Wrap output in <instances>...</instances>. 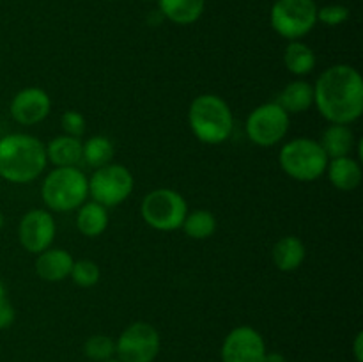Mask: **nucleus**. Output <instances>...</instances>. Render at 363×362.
Returning a JSON list of instances; mask_svg holds the SVG:
<instances>
[{
    "instance_id": "22",
    "label": "nucleus",
    "mask_w": 363,
    "mask_h": 362,
    "mask_svg": "<svg viewBox=\"0 0 363 362\" xmlns=\"http://www.w3.org/2000/svg\"><path fill=\"white\" fill-rule=\"evenodd\" d=\"M284 64H286L289 73L301 78L314 71L318 59H315L314 50H312L307 43L298 39V41L287 43L286 50H284Z\"/></svg>"
},
{
    "instance_id": "21",
    "label": "nucleus",
    "mask_w": 363,
    "mask_h": 362,
    "mask_svg": "<svg viewBox=\"0 0 363 362\" xmlns=\"http://www.w3.org/2000/svg\"><path fill=\"white\" fill-rule=\"evenodd\" d=\"M108 208L101 206L99 202L91 201L84 202L77 209V229L85 238H98L108 227Z\"/></svg>"
},
{
    "instance_id": "33",
    "label": "nucleus",
    "mask_w": 363,
    "mask_h": 362,
    "mask_svg": "<svg viewBox=\"0 0 363 362\" xmlns=\"http://www.w3.org/2000/svg\"><path fill=\"white\" fill-rule=\"evenodd\" d=\"M4 222H6V219H4V213L0 212V229H2V227H4Z\"/></svg>"
},
{
    "instance_id": "32",
    "label": "nucleus",
    "mask_w": 363,
    "mask_h": 362,
    "mask_svg": "<svg viewBox=\"0 0 363 362\" xmlns=\"http://www.w3.org/2000/svg\"><path fill=\"white\" fill-rule=\"evenodd\" d=\"M4 298H7V290H6V284L0 280V300H4Z\"/></svg>"
},
{
    "instance_id": "5",
    "label": "nucleus",
    "mask_w": 363,
    "mask_h": 362,
    "mask_svg": "<svg viewBox=\"0 0 363 362\" xmlns=\"http://www.w3.org/2000/svg\"><path fill=\"white\" fill-rule=\"evenodd\" d=\"M279 163L284 172L301 183H312L326 172L328 156L319 141L296 137L280 148Z\"/></svg>"
},
{
    "instance_id": "27",
    "label": "nucleus",
    "mask_w": 363,
    "mask_h": 362,
    "mask_svg": "<svg viewBox=\"0 0 363 362\" xmlns=\"http://www.w3.org/2000/svg\"><path fill=\"white\" fill-rule=\"evenodd\" d=\"M350 20V7L342 4H328V6L318 7V21L326 27H339Z\"/></svg>"
},
{
    "instance_id": "23",
    "label": "nucleus",
    "mask_w": 363,
    "mask_h": 362,
    "mask_svg": "<svg viewBox=\"0 0 363 362\" xmlns=\"http://www.w3.org/2000/svg\"><path fill=\"white\" fill-rule=\"evenodd\" d=\"M113 158V144L105 135H94L82 142V162L87 163L92 169L106 165Z\"/></svg>"
},
{
    "instance_id": "24",
    "label": "nucleus",
    "mask_w": 363,
    "mask_h": 362,
    "mask_svg": "<svg viewBox=\"0 0 363 362\" xmlns=\"http://www.w3.org/2000/svg\"><path fill=\"white\" fill-rule=\"evenodd\" d=\"M216 227H218L216 216L209 209H195L186 213L181 229L194 240H208L216 233Z\"/></svg>"
},
{
    "instance_id": "3",
    "label": "nucleus",
    "mask_w": 363,
    "mask_h": 362,
    "mask_svg": "<svg viewBox=\"0 0 363 362\" xmlns=\"http://www.w3.org/2000/svg\"><path fill=\"white\" fill-rule=\"evenodd\" d=\"M188 124L202 144L218 146L233 135L234 114L222 96L201 94L190 103Z\"/></svg>"
},
{
    "instance_id": "19",
    "label": "nucleus",
    "mask_w": 363,
    "mask_h": 362,
    "mask_svg": "<svg viewBox=\"0 0 363 362\" xmlns=\"http://www.w3.org/2000/svg\"><path fill=\"white\" fill-rule=\"evenodd\" d=\"M319 144L325 149L328 160L340 158V156H351L357 146V137L350 124H330L323 131Z\"/></svg>"
},
{
    "instance_id": "29",
    "label": "nucleus",
    "mask_w": 363,
    "mask_h": 362,
    "mask_svg": "<svg viewBox=\"0 0 363 362\" xmlns=\"http://www.w3.org/2000/svg\"><path fill=\"white\" fill-rule=\"evenodd\" d=\"M14 318H16V311H14V305L11 304L9 298L0 300V330L9 329L14 323Z\"/></svg>"
},
{
    "instance_id": "8",
    "label": "nucleus",
    "mask_w": 363,
    "mask_h": 362,
    "mask_svg": "<svg viewBox=\"0 0 363 362\" xmlns=\"http://www.w3.org/2000/svg\"><path fill=\"white\" fill-rule=\"evenodd\" d=\"M135 177L126 165L106 163L94 169L89 177V195L92 201L99 202L105 208L119 206L133 194Z\"/></svg>"
},
{
    "instance_id": "6",
    "label": "nucleus",
    "mask_w": 363,
    "mask_h": 362,
    "mask_svg": "<svg viewBox=\"0 0 363 362\" xmlns=\"http://www.w3.org/2000/svg\"><path fill=\"white\" fill-rule=\"evenodd\" d=\"M188 213V202L174 188H156L145 194L140 204V215L151 229L172 233L183 227Z\"/></svg>"
},
{
    "instance_id": "26",
    "label": "nucleus",
    "mask_w": 363,
    "mask_h": 362,
    "mask_svg": "<svg viewBox=\"0 0 363 362\" xmlns=\"http://www.w3.org/2000/svg\"><path fill=\"white\" fill-rule=\"evenodd\" d=\"M69 277L77 286L92 287L101 279V270H99L98 263L92 259H78L73 263Z\"/></svg>"
},
{
    "instance_id": "25",
    "label": "nucleus",
    "mask_w": 363,
    "mask_h": 362,
    "mask_svg": "<svg viewBox=\"0 0 363 362\" xmlns=\"http://www.w3.org/2000/svg\"><path fill=\"white\" fill-rule=\"evenodd\" d=\"M84 353L91 361H108L116 355V341L112 337L105 336V334H96V336H91L85 341Z\"/></svg>"
},
{
    "instance_id": "9",
    "label": "nucleus",
    "mask_w": 363,
    "mask_h": 362,
    "mask_svg": "<svg viewBox=\"0 0 363 362\" xmlns=\"http://www.w3.org/2000/svg\"><path fill=\"white\" fill-rule=\"evenodd\" d=\"M291 116L277 102L255 106L247 117L245 130L248 138L259 148H273L286 138Z\"/></svg>"
},
{
    "instance_id": "4",
    "label": "nucleus",
    "mask_w": 363,
    "mask_h": 362,
    "mask_svg": "<svg viewBox=\"0 0 363 362\" xmlns=\"http://www.w3.org/2000/svg\"><path fill=\"white\" fill-rule=\"evenodd\" d=\"M87 197L89 177L78 167H55L43 180L41 199L48 212H74Z\"/></svg>"
},
{
    "instance_id": "2",
    "label": "nucleus",
    "mask_w": 363,
    "mask_h": 362,
    "mask_svg": "<svg viewBox=\"0 0 363 362\" xmlns=\"http://www.w3.org/2000/svg\"><path fill=\"white\" fill-rule=\"evenodd\" d=\"M45 144L28 133H9L0 138V177L13 185H28L45 172Z\"/></svg>"
},
{
    "instance_id": "30",
    "label": "nucleus",
    "mask_w": 363,
    "mask_h": 362,
    "mask_svg": "<svg viewBox=\"0 0 363 362\" xmlns=\"http://www.w3.org/2000/svg\"><path fill=\"white\" fill-rule=\"evenodd\" d=\"M353 355H354V361L363 362V332H358L357 336H354Z\"/></svg>"
},
{
    "instance_id": "17",
    "label": "nucleus",
    "mask_w": 363,
    "mask_h": 362,
    "mask_svg": "<svg viewBox=\"0 0 363 362\" xmlns=\"http://www.w3.org/2000/svg\"><path fill=\"white\" fill-rule=\"evenodd\" d=\"M289 116L303 114L314 105V85L308 84L303 78L289 82L286 87L280 91V94L275 99Z\"/></svg>"
},
{
    "instance_id": "10",
    "label": "nucleus",
    "mask_w": 363,
    "mask_h": 362,
    "mask_svg": "<svg viewBox=\"0 0 363 362\" xmlns=\"http://www.w3.org/2000/svg\"><path fill=\"white\" fill-rule=\"evenodd\" d=\"M160 332L145 322H135L116 341V355L121 362H152L160 353Z\"/></svg>"
},
{
    "instance_id": "15",
    "label": "nucleus",
    "mask_w": 363,
    "mask_h": 362,
    "mask_svg": "<svg viewBox=\"0 0 363 362\" xmlns=\"http://www.w3.org/2000/svg\"><path fill=\"white\" fill-rule=\"evenodd\" d=\"M326 176L330 183L342 192H351L360 187L363 170L360 160H354L353 156H340V158L328 160L326 165Z\"/></svg>"
},
{
    "instance_id": "11",
    "label": "nucleus",
    "mask_w": 363,
    "mask_h": 362,
    "mask_svg": "<svg viewBox=\"0 0 363 362\" xmlns=\"http://www.w3.org/2000/svg\"><path fill=\"white\" fill-rule=\"evenodd\" d=\"M55 234V219L48 209H28L18 224V241L25 251L35 256L52 247Z\"/></svg>"
},
{
    "instance_id": "34",
    "label": "nucleus",
    "mask_w": 363,
    "mask_h": 362,
    "mask_svg": "<svg viewBox=\"0 0 363 362\" xmlns=\"http://www.w3.org/2000/svg\"><path fill=\"white\" fill-rule=\"evenodd\" d=\"M103 362H121V361H119V358L112 357V358H108V361H103Z\"/></svg>"
},
{
    "instance_id": "31",
    "label": "nucleus",
    "mask_w": 363,
    "mask_h": 362,
    "mask_svg": "<svg viewBox=\"0 0 363 362\" xmlns=\"http://www.w3.org/2000/svg\"><path fill=\"white\" fill-rule=\"evenodd\" d=\"M262 362H287V361L282 353H277V351H273V353H266L264 361Z\"/></svg>"
},
{
    "instance_id": "12",
    "label": "nucleus",
    "mask_w": 363,
    "mask_h": 362,
    "mask_svg": "<svg viewBox=\"0 0 363 362\" xmlns=\"http://www.w3.org/2000/svg\"><path fill=\"white\" fill-rule=\"evenodd\" d=\"M264 337L254 327L241 325L230 330L222 343V362H262L266 357Z\"/></svg>"
},
{
    "instance_id": "20",
    "label": "nucleus",
    "mask_w": 363,
    "mask_h": 362,
    "mask_svg": "<svg viewBox=\"0 0 363 362\" xmlns=\"http://www.w3.org/2000/svg\"><path fill=\"white\" fill-rule=\"evenodd\" d=\"M158 9L163 18L186 27L201 20L206 9V0H158Z\"/></svg>"
},
{
    "instance_id": "1",
    "label": "nucleus",
    "mask_w": 363,
    "mask_h": 362,
    "mask_svg": "<svg viewBox=\"0 0 363 362\" xmlns=\"http://www.w3.org/2000/svg\"><path fill=\"white\" fill-rule=\"evenodd\" d=\"M314 105L330 124H353L363 114V80L357 67L333 64L314 84Z\"/></svg>"
},
{
    "instance_id": "7",
    "label": "nucleus",
    "mask_w": 363,
    "mask_h": 362,
    "mask_svg": "<svg viewBox=\"0 0 363 362\" xmlns=\"http://www.w3.org/2000/svg\"><path fill=\"white\" fill-rule=\"evenodd\" d=\"M272 28L287 41H298L318 25V4L314 0H277L269 11Z\"/></svg>"
},
{
    "instance_id": "28",
    "label": "nucleus",
    "mask_w": 363,
    "mask_h": 362,
    "mask_svg": "<svg viewBox=\"0 0 363 362\" xmlns=\"http://www.w3.org/2000/svg\"><path fill=\"white\" fill-rule=\"evenodd\" d=\"M60 128L66 135H71V137L82 138L85 133V117L82 116L78 110H66V112L60 116Z\"/></svg>"
},
{
    "instance_id": "16",
    "label": "nucleus",
    "mask_w": 363,
    "mask_h": 362,
    "mask_svg": "<svg viewBox=\"0 0 363 362\" xmlns=\"http://www.w3.org/2000/svg\"><path fill=\"white\" fill-rule=\"evenodd\" d=\"M307 258V247L298 236H282L272 248L273 265L280 272H296Z\"/></svg>"
},
{
    "instance_id": "14",
    "label": "nucleus",
    "mask_w": 363,
    "mask_h": 362,
    "mask_svg": "<svg viewBox=\"0 0 363 362\" xmlns=\"http://www.w3.org/2000/svg\"><path fill=\"white\" fill-rule=\"evenodd\" d=\"M73 263L74 259L69 252L64 251V248L50 247L38 254L35 273L45 283H60L66 277H69Z\"/></svg>"
},
{
    "instance_id": "35",
    "label": "nucleus",
    "mask_w": 363,
    "mask_h": 362,
    "mask_svg": "<svg viewBox=\"0 0 363 362\" xmlns=\"http://www.w3.org/2000/svg\"><path fill=\"white\" fill-rule=\"evenodd\" d=\"M144 2H151V0H144Z\"/></svg>"
},
{
    "instance_id": "13",
    "label": "nucleus",
    "mask_w": 363,
    "mask_h": 362,
    "mask_svg": "<svg viewBox=\"0 0 363 362\" xmlns=\"http://www.w3.org/2000/svg\"><path fill=\"white\" fill-rule=\"evenodd\" d=\"M52 98L41 87H25L13 96L9 105L11 117L21 126H35L48 117Z\"/></svg>"
},
{
    "instance_id": "18",
    "label": "nucleus",
    "mask_w": 363,
    "mask_h": 362,
    "mask_svg": "<svg viewBox=\"0 0 363 362\" xmlns=\"http://www.w3.org/2000/svg\"><path fill=\"white\" fill-rule=\"evenodd\" d=\"M46 160L55 167H77L82 162V141L71 135H57L45 144Z\"/></svg>"
}]
</instances>
